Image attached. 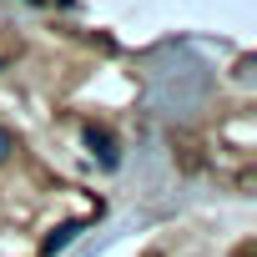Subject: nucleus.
I'll return each instance as SVG.
<instances>
[{"instance_id":"f257e3e1","label":"nucleus","mask_w":257,"mask_h":257,"mask_svg":"<svg viewBox=\"0 0 257 257\" xmlns=\"http://www.w3.org/2000/svg\"><path fill=\"white\" fill-rule=\"evenodd\" d=\"M6 152H16V147H11V132H0V162H6Z\"/></svg>"}]
</instances>
